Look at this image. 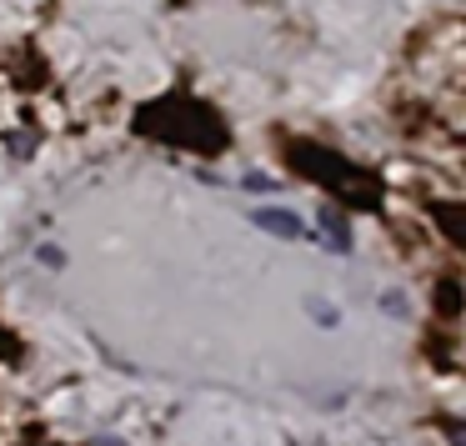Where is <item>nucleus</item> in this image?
<instances>
[{
	"label": "nucleus",
	"mask_w": 466,
	"mask_h": 446,
	"mask_svg": "<svg viewBox=\"0 0 466 446\" xmlns=\"http://www.w3.org/2000/svg\"><path fill=\"white\" fill-rule=\"evenodd\" d=\"M311 316H316V321H326V326L336 321V311H331V306H326V301H311Z\"/></svg>",
	"instance_id": "4"
},
{
	"label": "nucleus",
	"mask_w": 466,
	"mask_h": 446,
	"mask_svg": "<svg viewBox=\"0 0 466 446\" xmlns=\"http://www.w3.org/2000/svg\"><path fill=\"white\" fill-rule=\"evenodd\" d=\"M41 266H51V271H61V266H66V251H61V246H41Z\"/></svg>",
	"instance_id": "3"
},
{
	"label": "nucleus",
	"mask_w": 466,
	"mask_h": 446,
	"mask_svg": "<svg viewBox=\"0 0 466 446\" xmlns=\"http://www.w3.org/2000/svg\"><path fill=\"white\" fill-rule=\"evenodd\" d=\"M91 446H126V441H121V436H96Z\"/></svg>",
	"instance_id": "5"
},
{
	"label": "nucleus",
	"mask_w": 466,
	"mask_h": 446,
	"mask_svg": "<svg viewBox=\"0 0 466 446\" xmlns=\"http://www.w3.org/2000/svg\"><path fill=\"white\" fill-rule=\"evenodd\" d=\"M261 231H271V236H281V241H301L306 236V226L296 221V211H286V206H261V211L251 216Z\"/></svg>",
	"instance_id": "1"
},
{
	"label": "nucleus",
	"mask_w": 466,
	"mask_h": 446,
	"mask_svg": "<svg viewBox=\"0 0 466 446\" xmlns=\"http://www.w3.org/2000/svg\"><path fill=\"white\" fill-rule=\"evenodd\" d=\"M316 226H321V241L331 246V251H351V226H346V216L341 211H321L316 216Z\"/></svg>",
	"instance_id": "2"
}]
</instances>
